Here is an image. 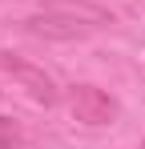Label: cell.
I'll use <instances>...</instances> for the list:
<instances>
[{"mask_svg":"<svg viewBox=\"0 0 145 149\" xmlns=\"http://www.w3.org/2000/svg\"><path fill=\"white\" fill-rule=\"evenodd\" d=\"M69 109H72V117H77L81 125H93V129L113 125L117 113H121L117 97H109V93L97 89V85H77V89L69 93Z\"/></svg>","mask_w":145,"mask_h":149,"instance_id":"obj_1","label":"cell"},{"mask_svg":"<svg viewBox=\"0 0 145 149\" xmlns=\"http://www.w3.org/2000/svg\"><path fill=\"white\" fill-rule=\"evenodd\" d=\"M141 149H145V137H141Z\"/></svg>","mask_w":145,"mask_h":149,"instance_id":"obj_6","label":"cell"},{"mask_svg":"<svg viewBox=\"0 0 145 149\" xmlns=\"http://www.w3.org/2000/svg\"><path fill=\"white\" fill-rule=\"evenodd\" d=\"M0 69L12 77L36 105H56V85H52V77H48L40 65L24 61V56H16V52H0Z\"/></svg>","mask_w":145,"mask_h":149,"instance_id":"obj_2","label":"cell"},{"mask_svg":"<svg viewBox=\"0 0 145 149\" xmlns=\"http://www.w3.org/2000/svg\"><path fill=\"white\" fill-rule=\"evenodd\" d=\"M24 28L32 32V36H45V40H77V36H85L89 24H81V20H72L65 12H36V16H28Z\"/></svg>","mask_w":145,"mask_h":149,"instance_id":"obj_3","label":"cell"},{"mask_svg":"<svg viewBox=\"0 0 145 149\" xmlns=\"http://www.w3.org/2000/svg\"><path fill=\"white\" fill-rule=\"evenodd\" d=\"M48 12H65V16H72V20H81V24H109V12L101 8V4H89V0H45Z\"/></svg>","mask_w":145,"mask_h":149,"instance_id":"obj_4","label":"cell"},{"mask_svg":"<svg viewBox=\"0 0 145 149\" xmlns=\"http://www.w3.org/2000/svg\"><path fill=\"white\" fill-rule=\"evenodd\" d=\"M24 145V129L12 117H0V149H20Z\"/></svg>","mask_w":145,"mask_h":149,"instance_id":"obj_5","label":"cell"}]
</instances>
